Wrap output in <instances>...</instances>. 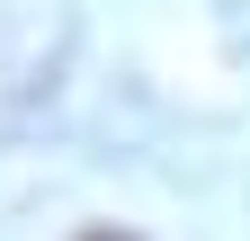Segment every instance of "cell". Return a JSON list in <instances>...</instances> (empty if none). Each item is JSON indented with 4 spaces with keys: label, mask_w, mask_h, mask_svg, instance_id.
<instances>
[{
    "label": "cell",
    "mask_w": 250,
    "mask_h": 241,
    "mask_svg": "<svg viewBox=\"0 0 250 241\" xmlns=\"http://www.w3.org/2000/svg\"><path fill=\"white\" fill-rule=\"evenodd\" d=\"M81 241H125V232H81Z\"/></svg>",
    "instance_id": "obj_1"
}]
</instances>
